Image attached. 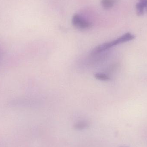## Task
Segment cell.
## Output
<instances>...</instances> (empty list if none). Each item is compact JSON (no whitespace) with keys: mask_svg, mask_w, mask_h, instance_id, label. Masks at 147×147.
<instances>
[{"mask_svg":"<svg viewBox=\"0 0 147 147\" xmlns=\"http://www.w3.org/2000/svg\"><path fill=\"white\" fill-rule=\"evenodd\" d=\"M116 2V0H102L101 4L105 9H109L113 7Z\"/></svg>","mask_w":147,"mask_h":147,"instance_id":"cell-4","label":"cell"},{"mask_svg":"<svg viewBox=\"0 0 147 147\" xmlns=\"http://www.w3.org/2000/svg\"><path fill=\"white\" fill-rule=\"evenodd\" d=\"M72 23L74 26L80 30H86L92 26L91 22L78 14L74 15L72 17Z\"/></svg>","mask_w":147,"mask_h":147,"instance_id":"cell-2","label":"cell"},{"mask_svg":"<svg viewBox=\"0 0 147 147\" xmlns=\"http://www.w3.org/2000/svg\"><path fill=\"white\" fill-rule=\"evenodd\" d=\"M134 36L130 33L125 34L115 40L98 46L92 51L91 55L94 56L100 54L115 46L130 41L134 39Z\"/></svg>","mask_w":147,"mask_h":147,"instance_id":"cell-1","label":"cell"},{"mask_svg":"<svg viewBox=\"0 0 147 147\" xmlns=\"http://www.w3.org/2000/svg\"><path fill=\"white\" fill-rule=\"evenodd\" d=\"M94 77L98 80L101 81H108L110 80L109 76L107 74L102 72H98L94 74Z\"/></svg>","mask_w":147,"mask_h":147,"instance_id":"cell-6","label":"cell"},{"mask_svg":"<svg viewBox=\"0 0 147 147\" xmlns=\"http://www.w3.org/2000/svg\"><path fill=\"white\" fill-rule=\"evenodd\" d=\"M123 147V146H122V147Z\"/></svg>","mask_w":147,"mask_h":147,"instance_id":"cell-7","label":"cell"},{"mask_svg":"<svg viewBox=\"0 0 147 147\" xmlns=\"http://www.w3.org/2000/svg\"><path fill=\"white\" fill-rule=\"evenodd\" d=\"M138 16H142L147 13V0H139L136 7Z\"/></svg>","mask_w":147,"mask_h":147,"instance_id":"cell-3","label":"cell"},{"mask_svg":"<svg viewBox=\"0 0 147 147\" xmlns=\"http://www.w3.org/2000/svg\"><path fill=\"white\" fill-rule=\"evenodd\" d=\"M89 126L88 123L86 121H79L75 123L74 125V128L77 130H83L87 128Z\"/></svg>","mask_w":147,"mask_h":147,"instance_id":"cell-5","label":"cell"}]
</instances>
